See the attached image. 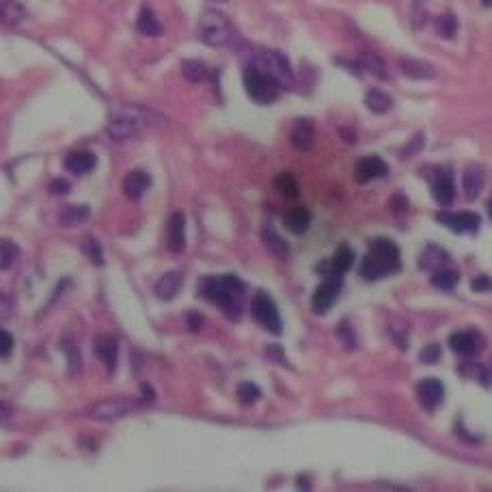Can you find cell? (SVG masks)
Returning a JSON list of instances; mask_svg holds the SVG:
<instances>
[{
	"instance_id": "cell-1",
	"label": "cell",
	"mask_w": 492,
	"mask_h": 492,
	"mask_svg": "<svg viewBox=\"0 0 492 492\" xmlns=\"http://www.w3.org/2000/svg\"><path fill=\"white\" fill-rule=\"evenodd\" d=\"M199 294L210 300L212 305L219 307L229 320H240L242 316V307H240V296L244 294V283L233 277V274H227V277H205L199 283Z\"/></svg>"
},
{
	"instance_id": "cell-2",
	"label": "cell",
	"mask_w": 492,
	"mask_h": 492,
	"mask_svg": "<svg viewBox=\"0 0 492 492\" xmlns=\"http://www.w3.org/2000/svg\"><path fill=\"white\" fill-rule=\"evenodd\" d=\"M151 119H158V117H151V112L145 108L119 106L110 112L106 132L112 141H128V139H134V136H139L151 124H160V121H151Z\"/></svg>"
},
{
	"instance_id": "cell-3",
	"label": "cell",
	"mask_w": 492,
	"mask_h": 492,
	"mask_svg": "<svg viewBox=\"0 0 492 492\" xmlns=\"http://www.w3.org/2000/svg\"><path fill=\"white\" fill-rule=\"evenodd\" d=\"M400 270V248L387 238H376L361 264V274L367 281H378Z\"/></svg>"
},
{
	"instance_id": "cell-4",
	"label": "cell",
	"mask_w": 492,
	"mask_h": 492,
	"mask_svg": "<svg viewBox=\"0 0 492 492\" xmlns=\"http://www.w3.org/2000/svg\"><path fill=\"white\" fill-rule=\"evenodd\" d=\"M196 33H199L201 42L212 48H227L235 39V28L231 24V19L223 11H216V9H207L201 13Z\"/></svg>"
},
{
	"instance_id": "cell-5",
	"label": "cell",
	"mask_w": 492,
	"mask_h": 492,
	"mask_svg": "<svg viewBox=\"0 0 492 492\" xmlns=\"http://www.w3.org/2000/svg\"><path fill=\"white\" fill-rule=\"evenodd\" d=\"M244 89H246L248 97L255 104L268 106V104H274L279 100L283 87L274 80L270 74H266L264 69L248 65L244 69Z\"/></svg>"
},
{
	"instance_id": "cell-6",
	"label": "cell",
	"mask_w": 492,
	"mask_h": 492,
	"mask_svg": "<svg viewBox=\"0 0 492 492\" xmlns=\"http://www.w3.org/2000/svg\"><path fill=\"white\" fill-rule=\"evenodd\" d=\"M264 69L266 74H270L274 80H277L281 87H291L294 85V71L291 65L287 61V56L281 54L279 50H270V48H257L251 52V63Z\"/></svg>"
},
{
	"instance_id": "cell-7",
	"label": "cell",
	"mask_w": 492,
	"mask_h": 492,
	"mask_svg": "<svg viewBox=\"0 0 492 492\" xmlns=\"http://www.w3.org/2000/svg\"><path fill=\"white\" fill-rule=\"evenodd\" d=\"M143 408V402L134 400V398H112V400H102L93 404L87 410V417L95 419V421H117L130 412H136Z\"/></svg>"
},
{
	"instance_id": "cell-8",
	"label": "cell",
	"mask_w": 492,
	"mask_h": 492,
	"mask_svg": "<svg viewBox=\"0 0 492 492\" xmlns=\"http://www.w3.org/2000/svg\"><path fill=\"white\" fill-rule=\"evenodd\" d=\"M251 313H253L255 322H257L262 328H266L268 332H272V334H281L283 332L279 309H277V305H274V300L268 296L266 291H257L253 296Z\"/></svg>"
},
{
	"instance_id": "cell-9",
	"label": "cell",
	"mask_w": 492,
	"mask_h": 492,
	"mask_svg": "<svg viewBox=\"0 0 492 492\" xmlns=\"http://www.w3.org/2000/svg\"><path fill=\"white\" fill-rule=\"evenodd\" d=\"M449 346L458 357H477L484 350L486 341L477 330H460L449 337Z\"/></svg>"
},
{
	"instance_id": "cell-10",
	"label": "cell",
	"mask_w": 492,
	"mask_h": 492,
	"mask_svg": "<svg viewBox=\"0 0 492 492\" xmlns=\"http://www.w3.org/2000/svg\"><path fill=\"white\" fill-rule=\"evenodd\" d=\"M337 296H339V279H326L324 283H320L311 298L313 313H318V316L328 313L334 300H337Z\"/></svg>"
},
{
	"instance_id": "cell-11",
	"label": "cell",
	"mask_w": 492,
	"mask_h": 492,
	"mask_svg": "<svg viewBox=\"0 0 492 492\" xmlns=\"http://www.w3.org/2000/svg\"><path fill=\"white\" fill-rule=\"evenodd\" d=\"M417 400L425 410H434L445 400V387L436 378H425L417 384Z\"/></svg>"
},
{
	"instance_id": "cell-12",
	"label": "cell",
	"mask_w": 492,
	"mask_h": 492,
	"mask_svg": "<svg viewBox=\"0 0 492 492\" xmlns=\"http://www.w3.org/2000/svg\"><path fill=\"white\" fill-rule=\"evenodd\" d=\"M167 248L171 253H182L186 248V216L182 212L171 214L167 225Z\"/></svg>"
},
{
	"instance_id": "cell-13",
	"label": "cell",
	"mask_w": 492,
	"mask_h": 492,
	"mask_svg": "<svg viewBox=\"0 0 492 492\" xmlns=\"http://www.w3.org/2000/svg\"><path fill=\"white\" fill-rule=\"evenodd\" d=\"M93 352H95V357L104 363V367L108 369V373H112V371L117 369V357H119V343H117L114 337H110V334H100V337H95Z\"/></svg>"
},
{
	"instance_id": "cell-14",
	"label": "cell",
	"mask_w": 492,
	"mask_h": 492,
	"mask_svg": "<svg viewBox=\"0 0 492 492\" xmlns=\"http://www.w3.org/2000/svg\"><path fill=\"white\" fill-rule=\"evenodd\" d=\"M439 223L449 227L456 233H464V231H477L480 229V216L473 212H460V214H439L436 216Z\"/></svg>"
},
{
	"instance_id": "cell-15",
	"label": "cell",
	"mask_w": 492,
	"mask_h": 492,
	"mask_svg": "<svg viewBox=\"0 0 492 492\" xmlns=\"http://www.w3.org/2000/svg\"><path fill=\"white\" fill-rule=\"evenodd\" d=\"M387 171H389V167H387V162L382 158H378V155H367V158H363L357 164L354 177H357L359 184H367V182L378 180V177H384Z\"/></svg>"
},
{
	"instance_id": "cell-16",
	"label": "cell",
	"mask_w": 492,
	"mask_h": 492,
	"mask_svg": "<svg viewBox=\"0 0 492 492\" xmlns=\"http://www.w3.org/2000/svg\"><path fill=\"white\" fill-rule=\"evenodd\" d=\"M352 264H354V251H352V246H348V244L337 246V251L332 253V260L328 264L330 270L324 272L326 279H341L343 274L352 268Z\"/></svg>"
},
{
	"instance_id": "cell-17",
	"label": "cell",
	"mask_w": 492,
	"mask_h": 492,
	"mask_svg": "<svg viewBox=\"0 0 492 492\" xmlns=\"http://www.w3.org/2000/svg\"><path fill=\"white\" fill-rule=\"evenodd\" d=\"M149 186H151V177L145 171H132L124 177V194L130 201H139L149 190Z\"/></svg>"
},
{
	"instance_id": "cell-18",
	"label": "cell",
	"mask_w": 492,
	"mask_h": 492,
	"mask_svg": "<svg viewBox=\"0 0 492 492\" xmlns=\"http://www.w3.org/2000/svg\"><path fill=\"white\" fill-rule=\"evenodd\" d=\"M95 164H97L95 153L87 151V149L69 151L65 155V169L74 175H87L95 169Z\"/></svg>"
},
{
	"instance_id": "cell-19",
	"label": "cell",
	"mask_w": 492,
	"mask_h": 492,
	"mask_svg": "<svg viewBox=\"0 0 492 492\" xmlns=\"http://www.w3.org/2000/svg\"><path fill=\"white\" fill-rule=\"evenodd\" d=\"M182 283H184L182 272L180 270H171V272H164L162 277L158 279L153 291H155V296H158L160 300H173L177 296V291H180Z\"/></svg>"
},
{
	"instance_id": "cell-20",
	"label": "cell",
	"mask_w": 492,
	"mask_h": 492,
	"mask_svg": "<svg viewBox=\"0 0 492 492\" xmlns=\"http://www.w3.org/2000/svg\"><path fill=\"white\" fill-rule=\"evenodd\" d=\"M316 141V126L311 119H300L291 128V145L298 151H309Z\"/></svg>"
},
{
	"instance_id": "cell-21",
	"label": "cell",
	"mask_w": 492,
	"mask_h": 492,
	"mask_svg": "<svg viewBox=\"0 0 492 492\" xmlns=\"http://www.w3.org/2000/svg\"><path fill=\"white\" fill-rule=\"evenodd\" d=\"M283 225H285L287 231L300 235V233H305V231L309 229V225H311V212H309L307 207H303V205L289 207V210L283 214Z\"/></svg>"
},
{
	"instance_id": "cell-22",
	"label": "cell",
	"mask_w": 492,
	"mask_h": 492,
	"mask_svg": "<svg viewBox=\"0 0 492 492\" xmlns=\"http://www.w3.org/2000/svg\"><path fill=\"white\" fill-rule=\"evenodd\" d=\"M26 17V9L17 0H0V22L5 26H17Z\"/></svg>"
},
{
	"instance_id": "cell-23",
	"label": "cell",
	"mask_w": 492,
	"mask_h": 492,
	"mask_svg": "<svg viewBox=\"0 0 492 492\" xmlns=\"http://www.w3.org/2000/svg\"><path fill=\"white\" fill-rule=\"evenodd\" d=\"M136 31L145 37H160L162 35V24L158 22V17L149 7H143L139 13V19H136Z\"/></svg>"
},
{
	"instance_id": "cell-24",
	"label": "cell",
	"mask_w": 492,
	"mask_h": 492,
	"mask_svg": "<svg viewBox=\"0 0 492 492\" xmlns=\"http://www.w3.org/2000/svg\"><path fill=\"white\" fill-rule=\"evenodd\" d=\"M400 67L408 78H415V80H425V78H432L436 74L430 63L417 61V58H400Z\"/></svg>"
},
{
	"instance_id": "cell-25",
	"label": "cell",
	"mask_w": 492,
	"mask_h": 492,
	"mask_svg": "<svg viewBox=\"0 0 492 492\" xmlns=\"http://www.w3.org/2000/svg\"><path fill=\"white\" fill-rule=\"evenodd\" d=\"M432 196L441 203V205H449L454 201L456 196V186H454V180H451L449 175H441L439 180L432 184Z\"/></svg>"
},
{
	"instance_id": "cell-26",
	"label": "cell",
	"mask_w": 492,
	"mask_h": 492,
	"mask_svg": "<svg viewBox=\"0 0 492 492\" xmlns=\"http://www.w3.org/2000/svg\"><path fill=\"white\" fill-rule=\"evenodd\" d=\"M182 74L188 83L192 85H199V83H205L207 78H210V69L205 63L201 61H196V58H186V61L182 63Z\"/></svg>"
},
{
	"instance_id": "cell-27",
	"label": "cell",
	"mask_w": 492,
	"mask_h": 492,
	"mask_svg": "<svg viewBox=\"0 0 492 492\" xmlns=\"http://www.w3.org/2000/svg\"><path fill=\"white\" fill-rule=\"evenodd\" d=\"M464 192L468 199H475V196L482 192L484 186V169L482 167H468L464 173Z\"/></svg>"
},
{
	"instance_id": "cell-28",
	"label": "cell",
	"mask_w": 492,
	"mask_h": 492,
	"mask_svg": "<svg viewBox=\"0 0 492 492\" xmlns=\"http://www.w3.org/2000/svg\"><path fill=\"white\" fill-rule=\"evenodd\" d=\"M91 216V210L87 205H65L61 212H58V219L65 227H74V225H80L85 223Z\"/></svg>"
},
{
	"instance_id": "cell-29",
	"label": "cell",
	"mask_w": 492,
	"mask_h": 492,
	"mask_svg": "<svg viewBox=\"0 0 492 492\" xmlns=\"http://www.w3.org/2000/svg\"><path fill=\"white\" fill-rule=\"evenodd\" d=\"M365 106H367L371 112L382 114V112L391 110L393 100H391V97H389L384 91H380V89H371V91H367V95H365Z\"/></svg>"
},
{
	"instance_id": "cell-30",
	"label": "cell",
	"mask_w": 492,
	"mask_h": 492,
	"mask_svg": "<svg viewBox=\"0 0 492 492\" xmlns=\"http://www.w3.org/2000/svg\"><path fill=\"white\" fill-rule=\"evenodd\" d=\"M274 188L285 199H296L298 196V182L291 173H279L274 177Z\"/></svg>"
},
{
	"instance_id": "cell-31",
	"label": "cell",
	"mask_w": 492,
	"mask_h": 492,
	"mask_svg": "<svg viewBox=\"0 0 492 492\" xmlns=\"http://www.w3.org/2000/svg\"><path fill=\"white\" fill-rule=\"evenodd\" d=\"M17 260H19V246L9 238H0V270L13 268Z\"/></svg>"
},
{
	"instance_id": "cell-32",
	"label": "cell",
	"mask_w": 492,
	"mask_h": 492,
	"mask_svg": "<svg viewBox=\"0 0 492 492\" xmlns=\"http://www.w3.org/2000/svg\"><path fill=\"white\" fill-rule=\"evenodd\" d=\"M264 244H266V248H268L272 255H277V257H287L289 246L285 244V240L281 238V235H277L272 229H266V231H264Z\"/></svg>"
},
{
	"instance_id": "cell-33",
	"label": "cell",
	"mask_w": 492,
	"mask_h": 492,
	"mask_svg": "<svg viewBox=\"0 0 492 492\" xmlns=\"http://www.w3.org/2000/svg\"><path fill=\"white\" fill-rule=\"evenodd\" d=\"M80 246H83V253L89 257V262H93L95 266H104V251H102V244L97 242L93 235H85Z\"/></svg>"
},
{
	"instance_id": "cell-34",
	"label": "cell",
	"mask_w": 492,
	"mask_h": 492,
	"mask_svg": "<svg viewBox=\"0 0 492 492\" xmlns=\"http://www.w3.org/2000/svg\"><path fill=\"white\" fill-rule=\"evenodd\" d=\"M460 277H458V272L454 270H436L434 274H432V285L439 287V289H454L458 285Z\"/></svg>"
},
{
	"instance_id": "cell-35",
	"label": "cell",
	"mask_w": 492,
	"mask_h": 492,
	"mask_svg": "<svg viewBox=\"0 0 492 492\" xmlns=\"http://www.w3.org/2000/svg\"><path fill=\"white\" fill-rule=\"evenodd\" d=\"M361 69H367L371 76H376V78H387L389 76L382 58L376 56V54H369V52L363 54V58H361Z\"/></svg>"
},
{
	"instance_id": "cell-36",
	"label": "cell",
	"mask_w": 492,
	"mask_h": 492,
	"mask_svg": "<svg viewBox=\"0 0 492 492\" xmlns=\"http://www.w3.org/2000/svg\"><path fill=\"white\" fill-rule=\"evenodd\" d=\"M260 398H262V389L257 384H253V382H240L238 384V400H240L242 406H253Z\"/></svg>"
},
{
	"instance_id": "cell-37",
	"label": "cell",
	"mask_w": 492,
	"mask_h": 492,
	"mask_svg": "<svg viewBox=\"0 0 492 492\" xmlns=\"http://www.w3.org/2000/svg\"><path fill=\"white\" fill-rule=\"evenodd\" d=\"M458 31V19L451 15V13H445V15H439L436 17V35L443 37V39H451Z\"/></svg>"
},
{
	"instance_id": "cell-38",
	"label": "cell",
	"mask_w": 492,
	"mask_h": 492,
	"mask_svg": "<svg viewBox=\"0 0 492 492\" xmlns=\"http://www.w3.org/2000/svg\"><path fill=\"white\" fill-rule=\"evenodd\" d=\"M460 371L464 373V376H468V378H475V380H480L482 384H490V371L484 367V365H480V363H466V365H460Z\"/></svg>"
},
{
	"instance_id": "cell-39",
	"label": "cell",
	"mask_w": 492,
	"mask_h": 492,
	"mask_svg": "<svg viewBox=\"0 0 492 492\" xmlns=\"http://www.w3.org/2000/svg\"><path fill=\"white\" fill-rule=\"evenodd\" d=\"M61 350L67 354V361H69V373L80 371L83 363H80V352H78L76 343L69 341V339H65V341H61Z\"/></svg>"
},
{
	"instance_id": "cell-40",
	"label": "cell",
	"mask_w": 492,
	"mask_h": 492,
	"mask_svg": "<svg viewBox=\"0 0 492 492\" xmlns=\"http://www.w3.org/2000/svg\"><path fill=\"white\" fill-rule=\"evenodd\" d=\"M11 352H13V337H11V332H7L5 328H0V359L9 357Z\"/></svg>"
},
{
	"instance_id": "cell-41",
	"label": "cell",
	"mask_w": 492,
	"mask_h": 492,
	"mask_svg": "<svg viewBox=\"0 0 492 492\" xmlns=\"http://www.w3.org/2000/svg\"><path fill=\"white\" fill-rule=\"evenodd\" d=\"M441 359V348L439 346H427V348H423L421 350V361L423 363H436Z\"/></svg>"
},
{
	"instance_id": "cell-42",
	"label": "cell",
	"mask_w": 492,
	"mask_h": 492,
	"mask_svg": "<svg viewBox=\"0 0 492 492\" xmlns=\"http://www.w3.org/2000/svg\"><path fill=\"white\" fill-rule=\"evenodd\" d=\"M52 194H67L71 188H69V182H65V180H52V184H50V188H48Z\"/></svg>"
},
{
	"instance_id": "cell-43",
	"label": "cell",
	"mask_w": 492,
	"mask_h": 492,
	"mask_svg": "<svg viewBox=\"0 0 492 492\" xmlns=\"http://www.w3.org/2000/svg\"><path fill=\"white\" fill-rule=\"evenodd\" d=\"M423 145V134H417L415 136V141H412V145H408V147H404V153H402V158H408V155H412V153H417V149Z\"/></svg>"
},
{
	"instance_id": "cell-44",
	"label": "cell",
	"mask_w": 492,
	"mask_h": 492,
	"mask_svg": "<svg viewBox=\"0 0 492 492\" xmlns=\"http://www.w3.org/2000/svg\"><path fill=\"white\" fill-rule=\"evenodd\" d=\"M490 287H492V283H490V279H486V277H480V279L473 281V289H477V291H488Z\"/></svg>"
},
{
	"instance_id": "cell-45",
	"label": "cell",
	"mask_w": 492,
	"mask_h": 492,
	"mask_svg": "<svg viewBox=\"0 0 492 492\" xmlns=\"http://www.w3.org/2000/svg\"><path fill=\"white\" fill-rule=\"evenodd\" d=\"M188 320H190V330H199V328H201V322H203L201 316H196V313H190Z\"/></svg>"
},
{
	"instance_id": "cell-46",
	"label": "cell",
	"mask_w": 492,
	"mask_h": 492,
	"mask_svg": "<svg viewBox=\"0 0 492 492\" xmlns=\"http://www.w3.org/2000/svg\"><path fill=\"white\" fill-rule=\"evenodd\" d=\"M9 417H11V408H9V404L0 402V421H7Z\"/></svg>"
},
{
	"instance_id": "cell-47",
	"label": "cell",
	"mask_w": 492,
	"mask_h": 492,
	"mask_svg": "<svg viewBox=\"0 0 492 492\" xmlns=\"http://www.w3.org/2000/svg\"><path fill=\"white\" fill-rule=\"evenodd\" d=\"M141 389L145 391V393H143V396H145V398H149V400H153V393H151V387H147V384H143Z\"/></svg>"
},
{
	"instance_id": "cell-48",
	"label": "cell",
	"mask_w": 492,
	"mask_h": 492,
	"mask_svg": "<svg viewBox=\"0 0 492 492\" xmlns=\"http://www.w3.org/2000/svg\"><path fill=\"white\" fill-rule=\"evenodd\" d=\"M482 5L484 7H492V0H482Z\"/></svg>"
},
{
	"instance_id": "cell-49",
	"label": "cell",
	"mask_w": 492,
	"mask_h": 492,
	"mask_svg": "<svg viewBox=\"0 0 492 492\" xmlns=\"http://www.w3.org/2000/svg\"><path fill=\"white\" fill-rule=\"evenodd\" d=\"M488 210H490V216H492V201H490V205H488Z\"/></svg>"
}]
</instances>
